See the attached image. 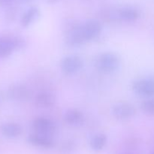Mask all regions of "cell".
Returning <instances> with one entry per match:
<instances>
[{
    "mask_svg": "<svg viewBox=\"0 0 154 154\" xmlns=\"http://www.w3.org/2000/svg\"><path fill=\"white\" fill-rule=\"evenodd\" d=\"M49 2H57L58 1V0H48Z\"/></svg>",
    "mask_w": 154,
    "mask_h": 154,
    "instance_id": "obj_18",
    "label": "cell"
},
{
    "mask_svg": "<svg viewBox=\"0 0 154 154\" xmlns=\"http://www.w3.org/2000/svg\"><path fill=\"white\" fill-rule=\"evenodd\" d=\"M1 132L8 138H15L22 133V127L15 123H7L1 126Z\"/></svg>",
    "mask_w": 154,
    "mask_h": 154,
    "instance_id": "obj_11",
    "label": "cell"
},
{
    "mask_svg": "<svg viewBox=\"0 0 154 154\" xmlns=\"http://www.w3.org/2000/svg\"><path fill=\"white\" fill-rule=\"evenodd\" d=\"M8 97L10 99L17 102L28 100L31 96L30 90L23 84H14L8 90Z\"/></svg>",
    "mask_w": 154,
    "mask_h": 154,
    "instance_id": "obj_6",
    "label": "cell"
},
{
    "mask_svg": "<svg viewBox=\"0 0 154 154\" xmlns=\"http://www.w3.org/2000/svg\"><path fill=\"white\" fill-rule=\"evenodd\" d=\"M152 154H154V151L153 152V153H152Z\"/></svg>",
    "mask_w": 154,
    "mask_h": 154,
    "instance_id": "obj_19",
    "label": "cell"
},
{
    "mask_svg": "<svg viewBox=\"0 0 154 154\" xmlns=\"http://www.w3.org/2000/svg\"><path fill=\"white\" fill-rule=\"evenodd\" d=\"M107 142V137L104 134H97L90 140V147L95 151H100L105 146Z\"/></svg>",
    "mask_w": 154,
    "mask_h": 154,
    "instance_id": "obj_15",
    "label": "cell"
},
{
    "mask_svg": "<svg viewBox=\"0 0 154 154\" xmlns=\"http://www.w3.org/2000/svg\"><path fill=\"white\" fill-rule=\"evenodd\" d=\"M126 154H130V153H126Z\"/></svg>",
    "mask_w": 154,
    "mask_h": 154,
    "instance_id": "obj_21",
    "label": "cell"
},
{
    "mask_svg": "<svg viewBox=\"0 0 154 154\" xmlns=\"http://www.w3.org/2000/svg\"><path fill=\"white\" fill-rule=\"evenodd\" d=\"M120 66V59L112 53H105L99 56L96 60V67L100 72L110 73L117 70Z\"/></svg>",
    "mask_w": 154,
    "mask_h": 154,
    "instance_id": "obj_1",
    "label": "cell"
},
{
    "mask_svg": "<svg viewBox=\"0 0 154 154\" xmlns=\"http://www.w3.org/2000/svg\"><path fill=\"white\" fill-rule=\"evenodd\" d=\"M55 102V96L50 92H41L35 98V104L38 108H51Z\"/></svg>",
    "mask_w": 154,
    "mask_h": 154,
    "instance_id": "obj_10",
    "label": "cell"
},
{
    "mask_svg": "<svg viewBox=\"0 0 154 154\" xmlns=\"http://www.w3.org/2000/svg\"><path fill=\"white\" fill-rule=\"evenodd\" d=\"M11 2V0H0V4H7Z\"/></svg>",
    "mask_w": 154,
    "mask_h": 154,
    "instance_id": "obj_17",
    "label": "cell"
},
{
    "mask_svg": "<svg viewBox=\"0 0 154 154\" xmlns=\"http://www.w3.org/2000/svg\"><path fill=\"white\" fill-rule=\"evenodd\" d=\"M32 128L36 133L48 135L53 134L56 129L55 124L52 120L46 117H38L32 123Z\"/></svg>",
    "mask_w": 154,
    "mask_h": 154,
    "instance_id": "obj_5",
    "label": "cell"
},
{
    "mask_svg": "<svg viewBox=\"0 0 154 154\" xmlns=\"http://www.w3.org/2000/svg\"><path fill=\"white\" fill-rule=\"evenodd\" d=\"M83 67V61L79 57L75 55L67 56L61 61V69L67 75L76 73Z\"/></svg>",
    "mask_w": 154,
    "mask_h": 154,
    "instance_id": "obj_4",
    "label": "cell"
},
{
    "mask_svg": "<svg viewBox=\"0 0 154 154\" xmlns=\"http://www.w3.org/2000/svg\"><path fill=\"white\" fill-rule=\"evenodd\" d=\"M119 16L123 20L134 21L139 17L140 13L137 9L134 8L126 7L120 9L119 12Z\"/></svg>",
    "mask_w": 154,
    "mask_h": 154,
    "instance_id": "obj_14",
    "label": "cell"
},
{
    "mask_svg": "<svg viewBox=\"0 0 154 154\" xmlns=\"http://www.w3.org/2000/svg\"><path fill=\"white\" fill-rule=\"evenodd\" d=\"M39 16V11L37 8L32 7L29 8L21 17V25L23 27H27L34 22Z\"/></svg>",
    "mask_w": 154,
    "mask_h": 154,
    "instance_id": "obj_13",
    "label": "cell"
},
{
    "mask_svg": "<svg viewBox=\"0 0 154 154\" xmlns=\"http://www.w3.org/2000/svg\"><path fill=\"white\" fill-rule=\"evenodd\" d=\"M83 32L86 40L90 41L99 35L102 31V25L100 22L96 20H90L82 25Z\"/></svg>",
    "mask_w": 154,
    "mask_h": 154,
    "instance_id": "obj_8",
    "label": "cell"
},
{
    "mask_svg": "<svg viewBox=\"0 0 154 154\" xmlns=\"http://www.w3.org/2000/svg\"><path fill=\"white\" fill-rule=\"evenodd\" d=\"M64 120L70 126H80L84 122V116L81 111L75 109H70L66 112Z\"/></svg>",
    "mask_w": 154,
    "mask_h": 154,
    "instance_id": "obj_12",
    "label": "cell"
},
{
    "mask_svg": "<svg viewBox=\"0 0 154 154\" xmlns=\"http://www.w3.org/2000/svg\"><path fill=\"white\" fill-rule=\"evenodd\" d=\"M24 41L17 37H0V58H6L14 50L23 48Z\"/></svg>",
    "mask_w": 154,
    "mask_h": 154,
    "instance_id": "obj_2",
    "label": "cell"
},
{
    "mask_svg": "<svg viewBox=\"0 0 154 154\" xmlns=\"http://www.w3.org/2000/svg\"><path fill=\"white\" fill-rule=\"evenodd\" d=\"M132 90L138 96L150 97L154 96V78H143L135 81L132 84Z\"/></svg>",
    "mask_w": 154,
    "mask_h": 154,
    "instance_id": "obj_3",
    "label": "cell"
},
{
    "mask_svg": "<svg viewBox=\"0 0 154 154\" xmlns=\"http://www.w3.org/2000/svg\"><path fill=\"white\" fill-rule=\"evenodd\" d=\"M112 114L119 120H126L135 114V108L129 103H118L112 108Z\"/></svg>",
    "mask_w": 154,
    "mask_h": 154,
    "instance_id": "obj_7",
    "label": "cell"
},
{
    "mask_svg": "<svg viewBox=\"0 0 154 154\" xmlns=\"http://www.w3.org/2000/svg\"><path fill=\"white\" fill-rule=\"evenodd\" d=\"M141 108L144 113L154 115V99H147L141 103Z\"/></svg>",
    "mask_w": 154,
    "mask_h": 154,
    "instance_id": "obj_16",
    "label": "cell"
},
{
    "mask_svg": "<svg viewBox=\"0 0 154 154\" xmlns=\"http://www.w3.org/2000/svg\"><path fill=\"white\" fill-rule=\"evenodd\" d=\"M27 141L35 147L41 148H51L54 146V141L48 135L42 134H31L27 138Z\"/></svg>",
    "mask_w": 154,
    "mask_h": 154,
    "instance_id": "obj_9",
    "label": "cell"
},
{
    "mask_svg": "<svg viewBox=\"0 0 154 154\" xmlns=\"http://www.w3.org/2000/svg\"><path fill=\"white\" fill-rule=\"evenodd\" d=\"M24 1H28V0H24Z\"/></svg>",
    "mask_w": 154,
    "mask_h": 154,
    "instance_id": "obj_20",
    "label": "cell"
}]
</instances>
